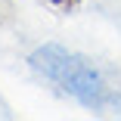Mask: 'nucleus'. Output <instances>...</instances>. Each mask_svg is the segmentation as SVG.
I'll list each match as a JSON object with an SVG mask.
<instances>
[{
    "instance_id": "f257e3e1",
    "label": "nucleus",
    "mask_w": 121,
    "mask_h": 121,
    "mask_svg": "<svg viewBox=\"0 0 121 121\" xmlns=\"http://www.w3.org/2000/svg\"><path fill=\"white\" fill-rule=\"evenodd\" d=\"M31 65L43 78H50L56 87H62L68 96L93 112H109L121 103L118 90L106 81V75L96 68L90 59L65 50L59 43H43L40 50L31 53Z\"/></svg>"
},
{
    "instance_id": "f03ea898",
    "label": "nucleus",
    "mask_w": 121,
    "mask_h": 121,
    "mask_svg": "<svg viewBox=\"0 0 121 121\" xmlns=\"http://www.w3.org/2000/svg\"><path fill=\"white\" fill-rule=\"evenodd\" d=\"M47 3H53L56 9H62V13H68V9H75L81 0H47Z\"/></svg>"
}]
</instances>
